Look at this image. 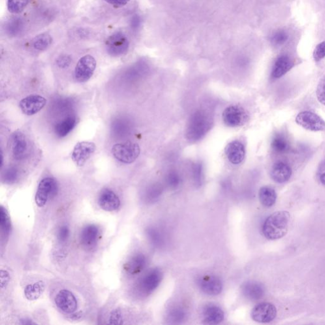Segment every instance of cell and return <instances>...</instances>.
<instances>
[{
  "label": "cell",
  "mask_w": 325,
  "mask_h": 325,
  "mask_svg": "<svg viewBox=\"0 0 325 325\" xmlns=\"http://www.w3.org/2000/svg\"><path fill=\"white\" fill-rule=\"evenodd\" d=\"M29 3V0H8V11L12 14H17L22 12Z\"/></svg>",
  "instance_id": "29"
},
{
  "label": "cell",
  "mask_w": 325,
  "mask_h": 325,
  "mask_svg": "<svg viewBox=\"0 0 325 325\" xmlns=\"http://www.w3.org/2000/svg\"><path fill=\"white\" fill-rule=\"evenodd\" d=\"M296 122L299 126L312 132L325 131V122L322 117L310 111H303L297 116Z\"/></svg>",
  "instance_id": "5"
},
{
  "label": "cell",
  "mask_w": 325,
  "mask_h": 325,
  "mask_svg": "<svg viewBox=\"0 0 325 325\" xmlns=\"http://www.w3.org/2000/svg\"><path fill=\"white\" fill-rule=\"evenodd\" d=\"M292 175V170L288 163L277 161L273 165L271 171V176L275 182L282 184L290 180Z\"/></svg>",
  "instance_id": "18"
},
{
  "label": "cell",
  "mask_w": 325,
  "mask_h": 325,
  "mask_svg": "<svg viewBox=\"0 0 325 325\" xmlns=\"http://www.w3.org/2000/svg\"><path fill=\"white\" fill-rule=\"evenodd\" d=\"M186 313L181 307H175L170 311L168 317L172 323H180L186 318Z\"/></svg>",
  "instance_id": "32"
},
{
  "label": "cell",
  "mask_w": 325,
  "mask_h": 325,
  "mask_svg": "<svg viewBox=\"0 0 325 325\" xmlns=\"http://www.w3.org/2000/svg\"><path fill=\"white\" fill-rule=\"evenodd\" d=\"M163 279V274L159 269H154L143 277L140 281L139 288L144 294H150L160 285Z\"/></svg>",
  "instance_id": "13"
},
{
  "label": "cell",
  "mask_w": 325,
  "mask_h": 325,
  "mask_svg": "<svg viewBox=\"0 0 325 325\" xmlns=\"http://www.w3.org/2000/svg\"><path fill=\"white\" fill-rule=\"evenodd\" d=\"M20 324L22 325H35L36 323L32 320L23 319L20 321Z\"/></svg>",
  "instance_id": "46"
},
{
  "label": "cell",
  "mask_w": 325,
  "mask_h": 325,
  "mask_svg": "<svg viewBox=\"0 0 325 325\" xmlns=\"http://www.w3.org/2000/svg\"><path fill=\"white\" fill-rule=\"evenodd\" d=\"M96 144L83 141L76 144L72 155V160L78 167H82L96 150Z\"/></svg>",
  "instance_id": "10"
},
{
  "label": "cell",
  "mask_w": 325,
  "mask_h": 325,
  "mask_svg": "<svg viewBox=\"0 0 325 325\" xmlns=\"http://www.w3.org/2000/svg\"><path fill=\"white\" fill-rule=\"evenodd\" d=\"M325 57V42L318 44L314 49L313 58L314 61L318 62Z\"/></svg>",
  "instance_id": "38"
},
{
  "label": "cell",
  "mask_w": 325,
  "mask_h": 325,
  "mask_svg": "<svg viewBox=\"0 0 325 325\" xmlns=\"http://www.w3.org/2000/svg\"><path fill=\"white\" fill-rule=\"evenodd\" d=\"M100 239V228L94 225H86L81 230L79 235L81 244L86 249H94L97 246Z\"/></svg>",
  "instance_id": "14"
},
{
  "label": "cell",
  "mask_w": 325,
  "mask_h": 325,
  "mask_svg": "<svg viewBox=\"0 0 325 325\" xmlns=\"http://www.w3.org/2000/svg\"><path fill=\"white\" fill-rule=\"evenodd\" d=\"M242 291L245 298L251 300H258L264 296V286L259 282L249 281L242 285Z\"/></svg>",
  "instance_id": "21"
},
{
  "label": "cell",
  "mask_w": 325,
  "mask_h": 325,
  "mask_svg": "<svg viewBox=\"0 0 325 325\" xmlns=\"http://www.w3.org/2000/svg\"><path fill=\"white\" fill-rule=\"evenodd\" d=\"M71 63V59L68 56L64 55L60 57L57 60V64L60 68H66Z\"/></svg>",
  "instance_id": "44"
},
{
  "label": "cell",
  "mask_w": 325,
  "mask_h": 325,
  "mask_svg": "<svg viewBox=\"0 0 325 325\" xmlns=\"http://www.w3.org/2000/svg\"><path fill=\"white\" fill-rule=\"evenodd\" d=\"M141 149L137 144L132 142L116 144L112 148V153L118 161L126 164L134 162L139 157Z\"/></svg>",
  "instance_id": "3"
},
{
  "label": "cell",
  "mask_w": 325,
  "mask_h": 325,
  "mask_svg": "<svg viewBox=\"0 0 325 325\" xmlns=\"http://www.w3.org/2000/svg\"><path fill=\"white\" fill-rule=\"evenodd\" d=\"M203 318L205 324L217 325L223 322L225 313L221 307L216 305H207L203 309Z\"/></svg>",
  "instance_id": "22"
},
{
  "label": "cell",
  "mask_w": 325,
  "mask_h": 325,
  "mask_svg": "<svg viewBox=\"0 0 325 325\" xmlns=\"http://www.w3.org/2000/svg\"><path fill=\"white\" fill-rule=\"evenodd\" d=\"M316 96L321 104L325 105V77L318 84L316 90Z\"/></svg>",
  "instance_id": "39"
},
{
  "label": "cell",
  "mask_w": 325,
  "mask_h": 325,
  "mask_svg": "<svg viewBox=\"0 0 325 325\" xmlns=\"http://www.w3.org/2000/svg\"><path fill=\"white\" fill-rule=\"evenodd\" d=\"M276 308L273 303L269 302L259 303L254 307L251 313L252 319L261 324L272 322L276 317Z\"/></svg>",
  "instance_id": "9"
},
{
  "label": "cell",
  "mask_w": 325,
  "mask_h": 325,
  "mask_svg": "<svg viewBox=\"0 0 325 325\" xmlns=\"http://www.w3.org/2000/svg\"><path fill=\"white\" fill-rule=\"evenodd\" d=\"M57 183L54 178H44L39 184L35 195V202L38 207H44L49 200L57 195Z\"/></svg>",
  "instance_id": "4"
},
{
  "label": "cell",
  "mask_w": 325,
  "mask_h": 325,
  "mask_svg": "<svg viewBox=\"0 0 325 325\" xmlns=\"http://www.w3.org/2000/svg\"><path fill=\"white\" fill-rule=\"evenodd\" d=\"M45 285L44 281H40L28 285L25 289V298L29 300H36L40 298L44 292Z\"/></svg>",
  "instance_id": "26"
},
{
  "label": "cell",
  "mask_w": 325,
  "mask_h": 325,
  "mask_svg": "<svg viewBox=\"0 0 325 325\" xmlns=\"http://www.w3.org/2000/svg\"><path fill=\"white\" fill-rule=\"evenodd\" d=\"M55 302L58 308L67 314L75 313L77 308V301L74 294L68 290H61L55 297Z\"/></svg>",
  "instance_id": "12"
},
{
  "label": "cell",
  "mask_w": 325,
  "mask_h": 325,
  "mask_svg": "<svg viewBox=\"0 0 325 325\" xmlns=\"http://www.w3.org/2000/svg\"><path fill=\"white\" fill-rule=\"evenodd\" d=\"M288 34L285 31L280 30V31L275 32L273 34L272 38H271V42L273 43V44L275 45H281L285 44L288 40Z\"/></svg>",
  "instance_id": "35"
},
{
  "label": "cell",
  "mask_w": 325,
  "mask_h": 325,
  "mask_svg": "<svg viewBox=\"0 0 325 325\" xmlns=\"http://www.w3.org/2000/svg\"><path fill=\"white\" fill-rule=\"evenodd\" d=\"M47 104L46 99L38 95H31L24 98L19 107L25 115L32 116L42 110Z\"/></svg>",
  "instance_id": "11"
},
{
  "label": "cell",
  "mask_w": 325,
  "mask_h": 325,
  "mask_svg": "<svg viewBox=\"0 0 325 325\" xmlns=\"http://www.w3.org/2000/svg\"><path fill=\"white\" fill-rule=\"evenodd\" d=\"M199 285L202 291L209 296H217L223 290L221 279L214 275H206L200 277Z\"/></svg>",
  "instance_id": "15"
},
{
  "label": "cell",
  "mask_w": 325,
  "mask_h": 325,
  "mask_svg": "<svg viewBox=\"0 0 325 325\" xmlns=\"http://www.w3.org/2000/svg\"><path fill=\"white\" fill-rule=\"evenodd\" d=\"M146 234H147L148 238L149 239L150 242L154 246L160 247L164 243V238H163L162 234L158 229H155V228H149L146 231Z\"/></svg>",
  "instance_id": "31"
},
{
  "label": "cell",
  "mask_w": 325,
  "mask_h": 325,
  "mask_svg": "<svg viewBox=\"0 0 325 325\" xmlns=\"http://www.w3.org/2000/svg\"><path fill=\"white\" fill-rule=\"evenodd\" d=\"M105 47L109 55L113 57H120L125 54L128 50V39L124 33L118 32L107 39Z\"/></svg>",
  "instance_id": "6"
},
{
  "label": "cell",
  "mask_w": 325,
  "mask_h": 325,
  "mask_svg": "<svg viewBox=\"0 0 325 325\" xmlns=\"http://www.w3.org/2000/svg\"><path fill=\"white\" fill-rule=\"evenodd\" d=\"M76 125V118L75 116H69L61 122L58 123L55 126V132L59 137H66L68 135Z\"/></svg>",
  "instance_id": "24"
},
{
  "label": "cell",
  "mask_w": 325,
  "mask_h": 325,
  "mask_svg": "<svg viewBox=\"0 0 325 325\" xmlns=\"http://www.w3.org/2000/svg\"><path fill=\"white\" fill-rule=\"evenodd\" d=\"M193 178L195 184L198 186H200L202 183V177H203V169L201 163H195L193 168Z\"/></svg>",
  "instance_id": "34"
},
{
  "label": "cell",
  "mask_w": 325,
  "mask_h": 325,
  "mask_svg": "<svg viewBox=\"0 0 325 325\" xmlns=\"http://www.w3.org/2000/svg\"><path fill=\"white\" fill-rule=\"evenodd\" d=\"M271 147L275 152L284 154L290 150V143L287 137L282 134H277L273 138Z\"/></svg>",
  "instance_id": "27"
},
{
  "label": "cell",
  "mask_w": 325,
  "mask_h": 325,
  "mask_svg": "<svg viewBox=\"0 0 325 325\" xmlns=\"http://www.w3.org/2000/svg\"><path fill=\"white\" fill-rule=\"evenodd\" d=\"M70 236V229L68 226L62 225L58 230L57 237L60 243H65Z\"/></svg>",
  "instance_id": "37"
},
{
  "label": "cell",
  "mask_w": 325,
  "mask_h": 325,
  "mask_svg": "<svg viewBox=\"0 0 325 325\" xmlns=\"http://www.w3.org/2000/svg\"><path fill=\"white\" fill-rule=\"evenodd\" d=\"M290 214L287 211L275 212L265 221L262 232L268 240H275L286 235L289 226Z\"/></svg>",
  "instance_id": "1"
},
{
  "label": "cell",
  "mask_w": 325,
  "mask_h": 325,
  "mask_svg": "<svg viewBox=\"0 0 325 325\" xmlns=\"http://www.w3.org/2000/svg\"><path fill=\"white\" fill-rule=\"evenodd\" d=\"M162 193V188L160 185H154L148 189L146 193V199L150 203L156 201Z\"/></svg>",
  "instance_id": "33"
},
{
  "label": "cell",
  "mask_w": 325,
  "mask_h": 325,
  "mask_svg": "<svg viewBox=\"0 0 325 325\" xmlns=\"http://www.w3.org/2000/svg\"><path fill=\"white\" fill-rule=\"evenodd\" d=\"M212 125L210 116L204 111H197L191 118L187 128V139L190 141H199L205 135Z\"/></svg>",
  "instance_id": "2"
},
{
  "label": "cell",
  "mask_w": 325,
  "mask_h": 325,
  "mask_svg": "<svg viewBox=\"0 0 325 325\" xmlns=\"http://www.w3.org/2000/svg\"><path fill=\"white\" fill-rule=\"evenodd\" d=\"M109 324L112 325H122L123 324L122 312L120 309H115L111 312L109 318Z\"/></svg>",
  "instance_id": "40"
},
{
  "label": "cell",
  "mask_w": 325,
  "mask_h": 325,
  "mask_svg": "<svg viewBox=\"0 0 325 325\" xmlns=\"http://www.w3.org/2000/svg\"><path fill=\"white\" fill-rule=\"evenodd\" d=\"M52 38L47 33H43L36 36L33 41L34 48L38 50H45L51 44Z\"/></svg>",
  "instance_id": "28"
},
{
  "label": "cell",
  "mask_w": 325,
  "mask_h": 325,
  "mask_svg": "<svg viewBox=\"0 0 325 325\" xmlns=\"http://www.w3.org/2000/svg\"><path fill=\"white\" fill-rule=\"evenodd\" d=\"M225 152L228 160L234 165H238L244 160L245 149L240 141H234L226 146Z\"/></svg>",
  "instance_id": "19"
},
{
  "label": "cell",
  "mask_w": 325,
  "mask_h": 325,
  "mask_svg": "<svg viewBox=\"0 0 325 325\" xmlns=\"http://www.w3.org/2000/svg\"><path fill=\"white\" fill-rule=\"evenodd\" d=\"M294 66V62L288 55H281L275 61L273 66L271 76L273 79L280 78L291 70Z\"/></svg>",
  "instance_id": "20"
},
{
  "label": "cell",
  "mask_w": 325,
  "mask_h": 325,
  "mask_svg": "<svg viewBox=\"0 0 325 325\" xmlns=\"http://www.w3.org/2000/svg\"><path fill=\"white\" fill-rule=\"evenodd\" d=\"M146 259L145 256L142 253H138L133 255L124 265V270L126 273L130 275L139 274L145 268Z\"/></svg>",
  "instance_id": "23"
},
{
  "label": "cell",
  "mask_w": 325,
  "mask_h": 325,
  "mask_svg": "<svg viewBox=\"0 0 325 325\" xmlns=\"http://www.w3.org/2000/svg\"><path fill=\"white\" fill-rule=\"evenodd\" d=\"M100 207L106 212H113L120 208V200L118 196L110 189H104L99 197Z\"/></svg>",
  "instance_id": "16"
},
{
  "label": "cell",
  "mask_w": 325,
  "mask_h": 325,
  "mask_svg": "<svg viewBox=\"0 0 325 325\" xmlns=\"http://www.w3.org/2000/svg\"><path fill=\"white\" fill-rule=\"evenodd\" d=\"M223 119L225 125L237 127L246 123L248 115L243 107L239 105H231L224 111Z\"/></svg>",
  "instance_id": "8"
},
{
  "label": "cell",
  "mask_w": 325,
  "mask_h": 325,
  "mask_svg": "<svg viewBox=\"0 0 325 325\" xmlns=\"http://www.w3.org/2000/svg\"><path fill=\"white\" fill-rule=\"evenodd\" d=\"M0 225L1 229L5 235H8L11 231V221L5 208H0Z\"/></svg>",
  "instance_id": "30"
},
{
  "label": "cell",
  "mask_w": 325,
  "mask_h": 325,
  "mask_svg": "<svg viewBox=\"0 0 325 325\" xmlns=\"http://www.w3.org/2000/svg\"><path fill=\"white\" fill-rule=\"evenodd\" d=\"M259 196L260 203L266 207H271L274 205L276 201V193L271 187H262L259 190Z\"/></svg>",
  "instance_id": "25"
},
{
  "label": "cell",
  "mask_w": 325,
  "mask_h": 325,
  "mask_svg": "<svg viewBox=\"0 0 325 325\" xmlns=\"http://www.w3.org/2000/svg\"><path fill=\"white\" fill-rule=\"evenodd\" d=\"M317 177L321 184L325 186V160L322 161L318 167Z\"/></svg>",
  "instance_id": "41"
},
{
  "label": "cell",
  "mask_w": 325,
  "mask_h": 325,
  "mask_svg": "<svg viewBox=\"0 0 325 325\" xmlns=\"http://www.w3.org/2000/svg\"><path fill=\"white\" fill-rule=\"evenodd\" d=\"M97 62L93 56L86 55L81 57L77 62L75 71V77L79 83H85L89 80L95 70Z\"/></svg>",
  "instance_id": "7"
},
{
  "label": "cell",
  "mask_w": 325,
  "mask_h": 325,
  "mask_svg": "<svg viewBox=\"0 0 325 325\" xmlns=\"http://www.w3.org/2000/svg\"><path fill=\"white\" fill-rule=\"evenodd\" d=\"M168 186L172 189H175L179 186L180 178L178 174L175 172H170L167 177Z\"/></svg>",
  "instance_id": "36"
},
{
  "label": "cell",
  "mask_w": 325,
  "mask_h": 325,
  "mask_svg": "<svg viewBox=\"0 0 325 325\" xmlns=\"http://www.w3.org/2000/svg\"><path fill=\"white\" fill-rule=\"evenodd\" d=\"M17 171L15 169H10L6 172L5 175V180L6 182L12 183L16 180L17 178Z\"/></svg>",
  "instance_id": "43"
},
{
  "label": "cell",
  "mask_w": 325,
  "mask_h": 325,
  "mask_svg": "<svg viewBox=\"0 0 325 325\" xmlns=\"http://www.w3.org/2000/svg\"><path fill=\"white\" fill-rule=\"evenodd\" d=\"M11 148L13 156L17 160L25 158L27 151V143L25 135L21 132H16L11 138Z\"/></svg>",
  "instance_id": "17"
},
{
  "label": "cell",
  "mask_w": 325,
  "mask_h": 325,
  "mask_svg": "<svg viewBox=\"0 0 325 325\" xmlns=\"http://www.w3.org/2000/svg\"><path fill=\"white\" fill-rule=\"evenodd\" d=\"M107 3L116 6H123L126 5L130 0H105Z\"/></svg>",
  "instance_id": "45"
},
{
  "label": "cell",
  "mask_w": 325,
  "mask_h": 325,
  "mask_svg": "<svg viewBox=\"0 0 325 325\" xmlns=\"http://www.w3.org/2000/svg\"><path fill=\"white\" fill-rule=\"evenodd\" d=\"M10 277L9 273L5 270H1V288L2 290L6 288L9 283Z\"/></svg>",
  "instance_id": "42"
}]
</instances>
